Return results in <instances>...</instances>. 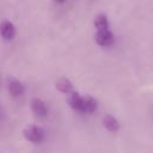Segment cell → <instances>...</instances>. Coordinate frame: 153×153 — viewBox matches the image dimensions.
Returning a JSON list of instances; mask_svg holds the SVG:
<instances>
[{
    "mask_svg": "<svg viewBox=\"0 0 153 153\" xmlns=\"http://www.w3.org/2000/svg\"><path fill=\"white\" fill-rule=\"evenodd\" d=\"M68 97H67V102L69 104V106L74 110H81V102H82V97L75 92V91H71L69 93H67Z\"/></svg>",
    "mask_w": 153,
    "mask_h": 153,
    "instance_id": "6",
    "label": "cell"
},
{
    "mask_svg": "<svg viewBox=\"0 0 153 153\" xmlns=\"http://www.w3.org/2000/svg\"><path fill=\"white\" fill-rule=\"evenodd\" d=\"M114 33L109 30V29H103V30H98L97 35H96V41L99 45L103 47H108L110 44L114 43Z\"/></svg>",
    "mask_w": 153,
    "mask_h": 153,
    "instance_id": "2",
    "label": "cell"
},
{
    "mask_svg": "<svg viewBox=\"0 0 153 153\" xmlns=\"http://www.w3.org/2000/svg\"><path fill=\"white\" fill-rule=\"evenodd\" d=\"M55 1H56V2H63L65 0H55Z\"/></svg>",
    "mask_w": 153,
    "mask_h": 153,
    "instance_id": "11",
    "label": "cell"
},
{
    "mask_svg": "<svg viewBox=\"0 0 153 153\" xmlns=\"http://www.w3.org/2000/svg\"><path fill=\"white\" fill-rule=\"evenodd\" d=\"M23 134H24L25 139L31 142H42L44 139V131L39 127H35V126L26 127L24 129Z\"/></svg>",
    "mask_w": 153,
    "mask_h": 153,
    "instance_id": "1",
    "label": "cell"
},
{
    "mask_svg": "<svg viewBox=\"0 0 153 153\" xmlns=\"http://www.w3.org/2000/svg\"><path fill=\"white\" fill-rule=\"evenodd\" d=\"M0 33L5 39H12L16 35V27L11 22L4 20L0 24Z\"/></svg>",
    "mask_w": 153,
    "mask_h": 153,
    "instance_id": "4",
    "label": "cell"
},
{
    "mask_svg": "<svg viewBox=\"0 0 153 153\" xmlns=\"http://www.w3.org/2000/svg\"><path fill=\"white\" fill-rule=\"evenodd\" d=\"M94 26L97 30H103V29H109V20L108 17L103 13H99L94 17Z\"/></svg>",
    "mask_w": 153,
    "mask_h": 153,
    "instance_id": "10",
    "label": "cell"
},
{
    "mask_svg": "<svg viewBox=\"0 0 153 153\" xmlns=\"http://www.w3.org/2000/svg\"><path fill=\"white\" fill-rule=\"evenodd\" d=\"M103 124H104V127H105L109 131H116V130L120 128L118 121H117L114 116H111V115H106V116L103 118Z\"/></svg>",
    "mask_w": 153,
    "mask_h": 153,
    "instance_id": "9",
    "label": "cell"
},
{
    "mask_svg": "<svg viewBox=\"0 0 153 153\" xmlns=\"http://www.w3.org/2000/svg\"><path fill=\"white\" fill-rule=\"evenodd\" d=\"M8 91H10V93H11L12 96L17 97V96L23 94V92H24V86H23V84H22L20 81L13 79V80H11L10 84H8Z\"/></svg>",
    "mask_w": 153,
    "mask_h": 153,
    "instance_id": "8",
    "label": "cell"
},
{
    "mask_svg": "<svg viewBox=\"0 0 153 153\" xmlns=\"http://www.w3.org/2000/svg\"><path fill=\"white\" fill-rule=\"evenodd\" d=\"M31 109L33 111V114L37 116V117H45L47 114H48V109H47V105L42 100V99H38V98H35L32 99L31 102Z\"/></svg>",
    "mask_w": 153,
    "mask_h": 153,
    "instance_id": "3",
    "label": "cell"
},
{
    "mask_svg": "<svg viewBox=\"0 0 153 153\" xmlns=\"http://www.w3.org/2000/svg\"><path fill=\"white\" fill-rule=\"evenodd\" d=\"M56 88L60 92L63 93H69L71 91H73V84L71 82V80H68L67 78H60L56 81Z\"/></svg>",
    "mask_w": 153,
    "mask_h": 153,
    "instance_id": "7",
    "label": "cell"
},
{
    "mask_svg": "<svg viewBox=\"0 0 153 153\" xmlns=\"http://www.w3.org/2000/svg\"><path fill=\"white\" fill-rule=\"evenodd\" d=\"M97 109V100L91 97V96H85L82 97V102H81V110L82 112H87L91 114Z\"/></svg>",
    "mask_w": 153,
    "mask_h": 153,
    "instance_id": "5",
    "label": "cell"
}]
</instances>
